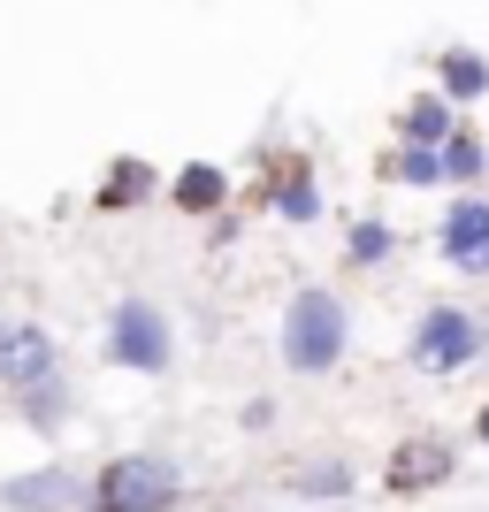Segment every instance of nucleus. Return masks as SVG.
<instances>
[{"label":"nucleus","instance_id":"nucleus-11","mask_svg":"<svg viewBox=\"0 0 489 512\" xmlns=\"http://www.w3.org/2000/svg\"><path fill=\"white\" fill-rule=\"evenodd\" d=\"M153 199V161H138V153H123V161H107V176L92 184V207L100 214H130Z\"/></svg>","mask_w":489,"mask_h":512},{"label":"nucleus","instance_id":"nucleus-1","mask_svg":"<svg viewBox=\"0 0 489 512\" xmlns=\"http://www.w3.org/2000/svg\"><path fill=\"white\" fill-rule=\"evenodd\" d=\"M352 352V306L329 283H298L276 314V360L291 375H337Z\"/></svg>","mask_w":489,"mask_h":512},{"label":"nucleus","instance_id":"nucleus-8","mask_svg":"<svg viewBox=\"0 0 489 512\" xmlns=\"http://www.w3.org/2000/svg\"><path fill=\"white\" fill-rule=\"evenodd\" d=\"M451 474H459V444H451V436H405V444L390 451L383 482L398 497H428V490H444Z\"/></svg>","mask_w":489,"mask_h":512},{"label":"nucleus","instance_id":"nucleus-20","mask_svg":"<svg viewBox=\"0 0 489 512\" xmlns=\"http://www.w3.org/2000/svg\"><path fill=\"white\" fill-rule=\"evenodd\" d=\"M482 367H489V306H482Z\"/></svg>","mask_w":489,"mask_h":512},{"label":"nucleus","instance_id":"nucleus-15","mask_svg":"<svg viewBox=\"0 0 489 512\" xmlns=\"http://www.w3.org/2000/svg\"><path fill=\"white\" fill-rule=\"evenodd\" d=\"M482 176H489V138L459 123V138L444 146V184L451 192H482Z\"/></svg>","mask_w":489,"mask_h":512},{"label":"nucleus","instance_id":"nucleus-5","mask_svg":"<svg viewBox=\"0 0 489 512\" xmlns=\"http://www.w3.org/2000/svg\"><path fill=\"white\" fill-rule=\"evenodd\" d=\"M62 375V337L46 329V321L31 314H8L0 321V390L8 398H23V390H39Z\"/></svg>","mask_w":489,"mask_h":512},{"label":"nucleus","instance_id":"nucleus-2","mask_svg":"<svg viewBox=\"0 0 489 512\" xmlns=\"http://www.w3.org/2000/svg\"><path fill=\"white\" fill-rule=\"evenodd\" d=\"M85 512H184V467L169 451H115L92 467Z\"/></svg>","mask_w":489,"mask_h":512},{"label":"nucleus","instance_id":"nucleus-19","mask_svg":"<svg viewBox=\"0 0 489 512\" xmlns=\"http://www.w3.org/2000/svg\"><path fill=\"white\" fill-rule=\"evenodd\" d=\"M474 444L489 451V398H482V413H474Z\"/></svg>","mask_w":489,"mask_h":512},{"label":"nucleus","instance_id":"nucleus-4","mask_svg":"<svg viewBox=\"0 0 489 512\" xmlns=\"http://www.w3.org/2000/svg\"><path fill=\"white\" fill-rule=\"evenodd\" d=\"M405 367L436 375V383H459L467 367H482V306H459V299L421 306L413 337H405Z\"/></svg>","mask_w":489,"mask_h":512},{"label":"nucleus","instance_id":"nucleus-17","mask_svg":"<svg viewBox=\"0 0 489 512\" xmlns=\"http://www.w3.org/2000/svg\"><path fill=\"white\" fill-rule=\"evenodd\" d=\"M390 253H398V230H390L383 214H360V222L344 230V260H352V268H383Z\"/></svg>","mask_w":489,"mask_h":512},{"label":"nucleus","instance_id":"nucleus-14","mask_svg":"<svg viewBox=\"0 0 489 512\" xmlns=\"http://www.w3.org/2000/svg\"><path fill=\"white\" fill-rule=\"evenodd\" d=\"M16 413L39 428V436H62V428L77 421V390H69V375H54V383H39V390H23Z\"/></svg>","mask_w":489,"mask_h":512},{"label":"nucleus","instance_id":"nucleus-18","mask_svg":"<svg viewBox=\"0 0 489 512\" xmlns=\"http://www.w3.org/2000/svg\"><path fill=\"white\" fill-rule=\"evenodd\" d=\"M352 490V467L344 459H314V467L291 474V497H344Z\"/></svg>","mask_w":489,"mask_h":512},{"label":"nucleus","instance_id":"nucleus-12","mask_svg":"<svg viewBox=\"0 0 489 512\" xmlns=\"http://www.w3.org/2000/svg\"><path fill=\"white\" fill-rule=\"evenodd\" d=\"M268 214H283L291 230H306V222H321V176L306 169V161H291L283 176H268Z\"/></svg>","mask_w":489,"mask_h":512},{"label":"nucleus","instance_id":"nucleus-16","mask_svg":"<svg viewBox=\"0 0 489 512\" xmlns=\"http://www.w3.org/2000/svg\"><path fill=\"white\" fill-rule=\"evenodd\" d=\"M383 184L436 192V184H444V153H428V146H390V153H383Z\"/></svg>","mask_w":489,"mask_h":512},{"label":"nucleus","instance_id":"nucleus-6","mask_svg":"<svg viewBox=\"0 0 489 512\" xmlns=\"http://www.w3.org/2000/svg\"><path fill=\"white\" fill-rule=\"evenodd\" d=\"M436 260H444L451 276L489 283V192H459L436 214Z\"/></svg>","mask_w":489,"mask_h":512},{"label":"nucleus","instance_id":"nucleus-13","mask_svg":"<svg viewBox=\"0 0 489 512\" xmlns=\"http://www.w3.org/2000/svg\"><path fill=\"white\" fill-rule=\"evenodd\" d=\"M436 92H444L451 107L489 100V54H474V46H444V54H436Z\"/></svg>","mask_w":489,"mask_h":512},{"label":"nucleus","instance_id":"nucleus-3","mask_svg":"<svg viewBox=\"0 0 489 512\" xmlns=\"http://www.w3.org/2000/svg\"><path fill=\"white\" fill-rule=\"evenodd\" d=\"M100 360L123 367V375H169L176 367V321L161 299H146V291H130V299L107 306V329H100Z\"/></svg>","mask_w":489,"mask_h":512},{"label":"nucleus","instance_id":"nucleus-10","mask_svg":"<svg viewBox=\"0 0 489 512\" xmlns=\"http://www.w3.org/2000/svg\"><path fill=\"white\" fill-rule=\"evenodd\" d=\"M169 207H176V214H199V222H207V214L230 207V176L214 169V161H184V169L169 176Z\"/></svg>","mask_w":489,"mask_h":512},{"label":"nucleus","instance_id":"nucleus-9","mask_svg":"<svg viewBox=\"0 0 489 512\" xmlns=\"http://www.w3.org/2000/svg\"><path fill=\"white\" fill-rule=\"evenodd\" d=\"M451 138H459V107H451L436 85L413 92V100L398 107V146H428V153H444Z\"/></svg>","mask_w":489,"mask_h":512},{"label":"nucleus","instance_id":"nucleus-7","mask_svg":"<svg viewBox=\"0 0 489 512\" xmlns=\"http://www.w3.org/2000/svg\"><path fill=\"white\" fill-rule=\"evenodd\" d=\"M85 505H92V474H77L69 459H46V467L0 482V512H85Z\"/></svg>","mask_w":489,"mask_h":512}]
</instances>
